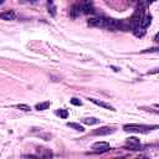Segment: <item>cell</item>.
Segmentation results:
<instances>
[{"label": "cell", "mask_w": 159, "mask_h": 159, "mask_svg": "<svg viewBox=\"0 0 159 159\" xmlns=\"http://www.w3.org/2000/svg\"><path fill=\"white\" fill-rule=\"evenodd\" d=\"M152 128H158V125H153V127H149V125H143V124H124L123 125V129L125 132H133V133H148Z\"/></svg>", "instance_id": "1"}, {"label": "cell", "mask_w": 159, "mask_h": 159, "mask_svg": "<svg viewBox=\"0 0 159 159\" xmlns=\"http://www.w3.org/2000/svg\"><path fill=\"white\" fill-rule=\"evenodd\" d=\"M103 27L109 30V31H118L122 27V22L116 20V19H112V17H104Z\"/></svg>", "instance_id": "2"}, {"label": "cell", "mask_w": 159, "mask_h": 159, "mask_svg": "<svg viewBox=\"0 0 159 159\" xmlns=\"http://www.w3.org/2000/svg\"><path fill=\"white\" fill-rule=\"evenodd\" d=\"M92 149L97 153H104L111 149V145L107 142H96L92 144Z\"/></svg>", "instance_id": "3"}, {"label": "cell", "mask_w": 159, "mask_h": 159, "mask_svg": "<svg viewBox=\"0 0 159 159\" xmlns=\"http://www.w3.org/2000/svg\"><path fill=\"white\" fill-rule=\"evenodd\" d=\"M113 132H116V129L112 127H99V128L94 129L92 132V134L93 135H108V134H112Z\"/></svg>", "instance_id": "4"}, {"label": "cell", "mask_w": 159, "mask_h": 159, "mask_svg": "<svg viewBox=\"0 0 159 159\" xmlns=\"http://www.w3.org/2000/svg\"><path fill=\"white\" fill-rule=\"evenodd\" d=\"M103 24H104V17L102 16H92L88 20V25L93 27H103Z\"/></svg>", "instance_id": "5"}, {"label": "cell", "mask_w": 159, "mask_h": 159, "mask_svg": "<svg viewBox=\"0 0 159 159\" xmlns=\"http://www.w3.org/2000/svg\"><path fill=\"white\" fill-rule=\"evenodd\" d=\"M80 6H81V11H82L83 14H87V15H89V14H94V7H93L92 2L88 1V0L83 1Z\"/></svg>", "instance_id": "6"}, {"label": "cell", "mask_w": 159, "mask_h": 159, "mask_svg": "<svg viewBox=\"0 0 159 159\" xmlns=\"http://www.w3.org/2000/svg\"><path fill=\"white\" fill-rule=\"evenodd\" d=\"M36 153H37V157H40V158H51L52 157V152L45 147H37Z\"/></svg>", "instance_id": "7"}, {"label": "cell", "mask_w": 159, "mask_h": 159, "mask_svg": "<svg viewBox=\"0 0 159 159\" xmlns=\"http://www.w3.org/2000/svg\"><path fill=\"white\" fill-rule=\"evenodd\" d=\"M89 101H91L92 103H94V104H97V106H101V107H103V108H106V109H109V111H112V112L116 111L114 107H112L109 103H106V102H102V101H98V99H94V98H89Z\"/></svg>", "instance_id": "8"}, {"label": "cell", "mask_w": 159, "mask_h": 159, "mask_svg": "<svg viewBox=\"0 0 159 159\" xmlns=\"http://www.w3.org/2000/svg\"><path fill=\"white\" fill-rule=\"evenodd\" d=\"M16 17L15 12L12 10H7V11H4L0 14V19L1 20H6V21H10V20H14Z\"/></svg>", "instance_id": "9"}, {"label": "cell", "mask_w": 159, "mask_h": 159, "mask_svg": "<svg viewBox=\"0 0 159 159\" xmlns=\"http://www.w3.org/2000/svg\"><path fill=\"white\" fill-rule=\"evenodd\" d=\"M80 14H82V11H81V6L80 5H73L72 7H71V10H70V15H71V17H77V16H80Z\"/></svg>", "instance_id": "10"}, {"label": "cell", "mask_w": 159, "mask_h": 159, "mask_svg": "<svg viewBox=\"0 0 159 159\" xmlns=\"http://www.w3.org/2000/svg\"><path fill=\"white\" fill-rule=\"evenodd\" d=\"M150 22H152V16H150V15L143 16V19H142V21H140V26H142V29L148 27V26L150 25Z\"/></svg>", "instance_id": "11"}, {"label": "cell", "mask_w": 159, "mask_h": 159, "mask_svg": "<svg viewBox=\"0 0 159 159\" xmlns=\"http://www.w3.org/2000/svg\"><path fill=\"white\" fill-rule=\"evenodd\" d=\"M82 122H83L84 124L93 125V124H97V123L99 122V119H97V118H94V117H87V118H83Z\"/></svg>", "instance_id": "12"}, {"label": "cell", "mask_w": 159, "mask_h": 159, "mask_svg": "<svg viewBox=\"0 0 159 159\" xmlns=\"http://www.w3.org/2000/svg\"><path fill=\"white\" fill-rule=\"evenodd\" d=\"M50 104H51V103H50L48 101L37 103V104H36V109H37V111H45V109H47V108L50 107Z\"/></svg>", "instance_id": "13"}, {"label": "cell", "mask_w": 159, "mask_h": 159, "mask_svg": "<svg viewBox=\"0 0 159 159\" xmlns=\"http://www.w3.org/2000/svg\"><path fill=\"white\" fill-rule=\"evenodd\" d=\"M67 127L73 128L75 130H78V132H84V128H83L82 125H80L78 123H72V122L70 123V122H68V123H67Z\"/></svg>", "instance_id": "14"}, {"label": "cell", "mask_w": 159, "mask_h": 159, "mask_svg": "<svg viewBox=\"0 0 159 159\" xmlns=\"http://www.w3.org/2000/svg\"><path fill=\"white\" fill-rule=\"evenodd\" d=\"M56 114L60 116V117L63 118V119H66V118L68 117V112H67V109H60V111L56 112Z\"/></svg>", "instance_id": "15"}, {"label": "cell", "mask_w": 159, "mask_h": 159, "mask_svg": "<svg viewBox=\"0 0 159 159\" xmlns=\"http://www.w3.org/2000/svg\"><path fill=\"white\" fill-rule=\"evenodd\" d=\"M16 108H19V109H21V111H25V112H29V111L31 109V107H30V106H27V104H24V103H21V104H17V106H16Z\"/></svg>", "instance_id": "16"}, {"label": "cell", "mask_w": 159, "mask_h": 159, "mask_svg": "<svg viewBox=\"0 0 159 159\" xmlns=\"http://www.w3.org/2000/svg\"><path fill=\"white\" fill-rule=\"evenodd\" d=\"M70 102H71L73 106H82V102H81L78 98H76V97L71 98V99H70Z\"/></svg>", "instance_id": "17"}, {"label": "cell", "mask_w": 159, "mask_h": 159, "mask_svg": "<svg viewBox=\"0 0 159 159\" xmlns=\"http://www.w3.org/2000/svg\"><path fill=\"white\" fill-rule=\"evenodd\" d=\"M159 48L158 47H150V48H147V50H144V51H142L143 53H147V52H157Z\"/></svg>", "instance_id": "18"}, {"label": "cell", "mask_w": 159, "mask_h": 159, "mask_svg": "<svg viewBox=\"0 0 159 159\" xmlns=\"http://www.w3.org/2000/svg\"><path fill=\"white\" fill-rule=\"evenodd\" d=\"M145 1H147V2H148V4H153V2H154V1H155V0H145Z\"/></svg>", "instance_id": "19"}, {"label": "cell", "mask_w": 159, "mask_h": 159, "mask_svg": "<svg viewBox=\"0 0 159 159\" xmlns=\"http://www.w3.org/2000/svg\"><path fill=\"white\" fill-rule=\"evenodd\" d=\"M2 2H4V0H0V5H1V4H2Z\"/></svg>", "instance_id": "20"}]
</instances>
